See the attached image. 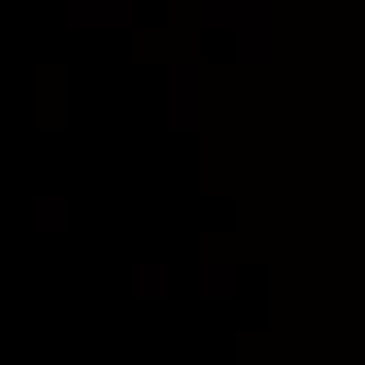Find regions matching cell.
<instances>
[{"instance_id":"7a4b0ae2","label":"cell","mask_w":365,"mask_h":365,"mask_svg":"<svg viewBox=\"0 0 365 365\" xmlns=\"http://www.w3.org/2000/svg\"><path fill=\"white\" fill-rule=\"evenodd\" d=\"M63 222H68V202H63V197H38L34 202V227L38 231H46V227L59 231Z\"/></svg>"},{"instance_id":"3957f363","label":"cell","mask_w":365,"mask_h":365,"mask_svg":"<svg viewBox=\"0 0 365 365\" xmlns=\"http://www.w3.org/2000/svg\"><path fill=\"white\" fill-rule=\"evenodd\" d=\"M231 277H235L231 269H215V264H210V269H206V294H210V298H215V294H231L235 290Z\"/></svg>"},{"instance_id":"6da1fadb","label":"cell","mask_w":365,"mask_h":365,"mask_svg":"<svg viewBox=\"0 0 365 365\" xmlns=\"http://www.w3.org/2000/svg\"><path fill=\"white\" fill-rule=\"evenodd\" d=\"M135 290H139V298H164L168 294V269L164 264H139L135 269Z\"/></svg>"}]
</instances>
